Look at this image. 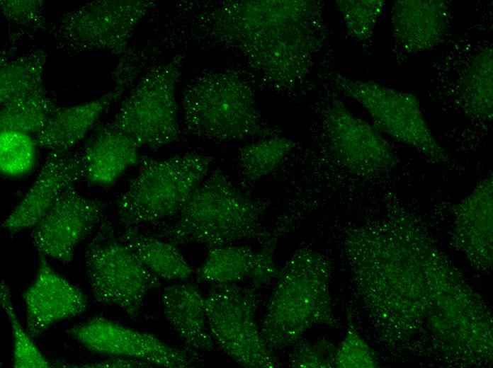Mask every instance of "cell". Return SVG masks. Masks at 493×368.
Returning a JSON list of instances; mask_svg holds the SVG:
<instances>
[{
  "instance_id": "obj_26",
  "label": "cell",
  "mask_w": 493,
  "mask_h": 368,
  "mask_svg": "<svg viewBox=\"0 0 493 368\" xmlns=\"http://www.w3.org/2000/svg\"><path fill=\"white\" fill-rule=\"evenodd\" d=\"M38 144L30 134L14 131H0V171L5 176L19 177L30 173L35 167Z\"/></svg>"
},
{
  "instance_id": "obj_23",
  "label": "cell",
  "mask_w": 493,
  "mask_h": 368,
  "mask_svg": "<svg viewBox=\"0 0 493 368\" xmlns=\"http://www.w3.org/2000/svg\"><path fill=\"white\" fill-rule=\"evenodd\" d=\"M118 236L161 280L183 282L192 276V268L176 245L154 235L140 232L135 227H123Z\"/></svg>"
},
{
  "instance_id": "obj_29",
  "label": "cell",
  "mask_w": 493,
  "mask_h": 368,
  "mask_svg": "<svg viewBox=\"0 0 493 368\" xmlns=\"http://www.w3.org/2000/svg\"><path fill=\"white\" fill-rule=\"evenodd\" d=\"M335 4L349 35L364 42L373 36L385 2L382 0H338Z\"/></svg>"
},
{
  "instance_id": "obj_32",
  "label": "cell",
  "mask_w": 493,
  "mask_h": 368,
  "mask_svg": "<svg viewBox=\"0 0 493 368\" xmlns=\"http://www.w3.org/2000/svg\"><path fill=\"white\" fill-rule=\"evenodd\" d=\"M44 2L39 0H1L0 9L4 17L13 24L27 28L43 23Z\"/></svg>"
},
{
  "instance_id": "obj_24",
  "label": "cell",
  "mask_w": 493,
  "mask_h": 368,
  "mask_svg": "<svg viewBox=\"0 0 493 368\" xmlns=\"http://www.w3.org/2000/svg\"><path fill=\"white\" fill-rule=\"evenodd\" d=\"M47 57L36 50L1 63L0 106L50 98L44 81Z\"/></svg>"
},
{
  "instance_id": "obj_18",
  "label": "cell",
  "mask_w": 493,
  "mask_h": 368,
  "mask_svg": "<svg viewBox=\"0 0 493 368\" xmlns=\"http://www.w3.org/2000/svg\"><path fill=\"white\" fill-rule=\"evenodd\" d=\"M492 174L481 179L455 207L454 241L473 260L492 255Z\"/></svg>"
},
{
  "instance_id": "obj_22",
  "label": "cell",
  "mask_w": 493,
  "mask_h": 368,
  "mask_svg": "<svg viewBox=\"0 0 493 368\" xmlns=\"http://www.w3.org/2000/svg\"><path fill=\"white\" fill-rule=\"evenodd\" d=\"M492 47L475 51L455 79V100L462 113L473 122L489 124L493 117Z\"/></svg>"
},
{
  "instance_id": "obj_14",
  "label": "cell",
  "mask_w": 493,
  "mask_h": 368,
  "mask_svg": "<svg viewBox=\"0 0 493 368\" xmlns=\"http://www.w3.org/2000/svg\"><path fill=\"white\" fill-rule=\"evenodd\" d=\"M84 180L81 151L48 152L35 180L1 227L11 234L33 228L67 188Z\"/></svg>"
},
{
  "instance_id": "obj_25",
  "label": "cell",
  "mask_w": 493,
  "mask_h": 368,
  "mask_svg": "<svg viewBox=\"0 0 493 368\" xmlns=\"http://www.w3.org/2000/svg\"><path fill=\"white\" fill-rule=\"evenodd\" d=\"M295 146L293 139L276 135L240 147L236 153L239 187L248 192V189L273 173Z\"/></svg>"
},
{
  "instance_id": "obj_2",
  "label": "cell",
  "mask_w": 493,
  "mask_h": 368,
  "mask_svg": "<svg viewBox=\"0 0 493 368\" xmlns=\"http://www.w3.org/2000/svg\"><path fill=\"white\" fill-rule=\"evenodd\" d=\"M267 200L237 187L220 168L210 172L173 218L154 227L156 236L175 245L208 249L271 236L263 224Z\"/></svg>"
},
{
  "instance_id": "obj_7",
  "label": "cell",
  "mask_w": 493,
  "mask_h": 368,
  "mask_svg": "<svg viewBox=\"0 0 493 368\" xmlns=\"http://www.w3.org/2000/svg\"><path fill=\"white\" fill-rule=\"evenodd\" d=\"M91 294L103 304L123 310L132 319L140 316L148 293L161 285L150 271L103 219L85 251Z\"/></svg>"
},
{
  "instance_id": "obj_19",
  "label": "cell",
  "mask_w": 493,
  "mask_h": 368,
  "mask_svg": "<svg viewBox=\"0 0 493 368\" xmlns=\"http://www.w3.org/2000/svg\"><path fill=\"white\" fill-rule=\"evenodd\" d=\"M161 304L164 316L186 350L193 354L213 350L205 311V295L191 283L177 282L164 289Z\"/></svg>"
},
{
  "instance_id": "obj_1",
  "label": "cell",
  "mask_w": 493,
  "mask_h": 368,
  "mask_svg": "<svg viewBox=\"0 0 493 368\" xmlns=\"http://www.w3.org/2000/svg\"><path fill=\"white\" fill-rule=\"evenodd\" d=\"M209 21L215 38L239 50L271 83L284 87L307 75L323 28L318 4L301 0L226 1Z\"/></svg>"
},
{
  "instance_id": "obj_30",
  "label": "cell",
  "mask_w": 493,
  "mask_h": 368,
  "mask_svg": "<svg viewBox=\"0 0 493 368\" xmlns=\"http://www.w3.org/2000/svg\"><path fill=\"white\" fill-rule=\"evenodd\" d=\"M288 357V366L293 368L335 367L336 347L329 340L322 338H301L294 345Z\"/></svg>"
},
{
  "instance_id": "obj_5",
  "label": "cell",
  "mask_w": 493,
  "mask_h": 368,
  "mask_svg": "<svg viewBox=\"0 0 493 368\" xmlns=\"http://www.w3.org/2000/svg\"><path fill=\"white\" fill-rule=\"evenodd\" d=\"M212 161L197 152L160 159L141 155L138 173L115 199L118 223L137 228L173 218L209 174Z\"/></svg>"
},
{
  "instance_id": "obj_27",
  "label": "cell",
  "mask_w": 493,
  "mask_h": 368,
  "mask_svg": "<svg viewBox=\"0 0 493 368\" xmlns=\"http://www.w3.org/2000/svg\"><path fill=\"white\" fill-rule=\"evenodd\" d=\"M59 108L50 98L0 106V130H14L36 135Z\"/></svg>"
},
{
  "instance_id": "obj_3",
  "label": "cell",
  "mask_w": 493,
  "mask_h": 368,
  "mask_svg": "<svg viewBox=\"0 0 493 368\" xmlns=\"http://www.w3.org/2000/svg\"><path fill=\"white\" fill-rule=\"evenodd\" d=\"M330 277L328 258L306 247L295 251L279 268L259 323L271 350L292 346L314 327L336 325Z\"/></svg>"
},
{
  "instance_id": "obj_6",
  "label": "cell",
  "mask_w": 493,
  "mask_h": 368,
  "mask_svg": "<svg viewBox=\"0 0 493 368\" xmlns=\"http://www.w3.org/2000/svg\"><path fill=\"white\" fill-rule=\"evenodd\" d=\"M183 55L149 68L121 103L110 127L120 131L140 146L158 150L181 139L182 125L176 87Z\"/></svg>"
},
{
  "instance_id": "obj_10",
  "label": "cell",
  "mask_w": 493,
  "mask_h": 368,
  "mask_svg": "<svg viewBox=\"0 0 493 368\" xmlns=\"http://www.w3.org/2000/svg\"><path fill=\"white\" fill-rule=\"evenodd\" d=\"M155 6L147 0L88 2L62 17L56 35L73 50L105 51L120 57L130 49L137 27Z\"/></svg>"
},
{
  "instance_id": "obj_17",
  "label": "cell",
  "mask_w": 493,
  "mask_h": 368,
  "mask_svg": "<svg viewBox=\"0 0 493 368\" xmlns=\"http://www.w3.org/2000/svg\"><path fill=\"white\" fill-rule=\"evenodd\" d=\"M274 241L270 238L259 251L236 244L208 249L196 272L197 282L222 284L246 280L260 288L276 279L278 273L279 268L273 258Z\"/></svg>"
},
{
  "instance_id": "obj_21",
  "label": "cell",
  "mask_w": 493,
  "mask_h": 368,
  "mask_svg": "<svg viewBox=\"0 0 493 368\" xmlns=\"http://www.w3.org/2000/svg\"><path fill=\"white\" fill-rule=\"evenodd\" d=\"M125 92L114 87L95 100L60 107L43 130L36 134L38 146L48 152L72 150Z\"/></svg>"
},
{
  "instance_id": "obj_20",
  "label": "cell",
  "mask_w": 493,
  "mask_h": 368,
  "mask_svg": "<svg viewBox=\"0 0 493 368\" xmlns=\"http://www.w3.org/2000/svg\"><path fill=\"white\" fill-rule=\"evenodd\" d=\"M140 145L127 134L101 127L81 150L84 180L100 187L113 185L129 168L139 163Z\"/></svg>"
},
{
  "instance_id": "obj_28",
  "label": "cell",
  "mask_w": 493,
  "mask_h": 368,
  "mask_svg": "<svg viewBox=\"0 0 493 368\" xmlns=\"http://www.w3.org/2000/svg\"><path fill=\"white\" fill-rule=\"evenodd\" d=\"M0 303L11 325L13 338V366L15 368H50L53 367L34 344L20 323L12 304L10 289L5 282L0 286Z\"/></svg>"
},
{
  "instance_id": "obj_8",
  "label": "cell",
  "mask_w": 493,
  "mask_h": 368,
  "mask_svg": "<svg viewBox=\"0 0 493 368\" xmlns=\"http://www.w3.org/2000/svg\"><path fill=\"white\" fill-rule=\"evenodd\" d=\"M211 285L205 295V302L215 344L242 367H281L264 340L256 320L259 288L241 283Z\"/></svg>"
},
{
  "instance_id": "obj_12",
  "label": "cell",
  "mask_w": 493,
  "mask_h": 368,
  "mask_svg": "<svg viewBox=\"0 0 493 368\" xmlns=\"http://www.w3.org/2000/svg\"><path fill=\"white\" fill-rule=\"evenodd\" d=\"M107 207L104 200L84 197L74 186L67 188L33 228L34 246L45 256L71 263L79 243L103 220Z\"/></svg>"
},
{
  "instance_id": "obj_13",
  "label": "cell",
  "mask_w": 493,
  "mask_h": 368,
  "mask_svg": "<svg viewBox=\"0 0 493 368\" xmlns=\"http://www.w3.org/2000/svg\"><path fill=\"white\" fill-rule=\"evenodd\" d=\"M67 333L93 352L141 360L157 367H187L198 360L196 355L172 347L153 334L103 317L75 325Z\"/></svg>"
},
{
  "instance_id": "obj_33",
  "label": "cell",
  "mask_w": 493,
  "mask_h": 368,
  "mask_svg": "<svg viewBox=\"0 0 493 368\" xmlns=\"http://www.w3.org/2000/svg\"><path fill=\"white\" fill-rule=\"evenodd\" d=\"M54 365L58 367H80V368H118V367H152L149 362L141 360L125 357H113L106 360L84 364H68L57 362Z\"/></svg>"
},
{
  "instance_id": "obj_31",
  "label": "cell",
  "mask_w": 493,
  "mask_h": 368,
  "mask_svg": "<svg viewBox=\"0 0 493 368\" xmlns=\"http://www.w3.org/2000/svg\"><path fill=\"white\" fill-rule=\"evenodd\" d=\"M336 367H374L375 360L370 347L350 323L345 338L336 347Z\"/></svg>"
},
{
  "instance_id": "obj_11",
  "label": "cell",
  "mask_w": 493,
  "mask_h": 368,
  "mask_svg": "<svg viewBox=\"0 0 493 368\" xmlns=\"http://www.w3.org/2000/svg\"><path fill=\"white\" fill-rule=\"evenodd\" d=\"M331 153L351 174L370 178L393 171L397 160L389 142L372 123L354 115L339 98H332L323 113Z\"/></svg>"
},
{
  "instance_id": "obj_16",
  "label": "cell",
  "mask_w": 493,
  "mask_h": 368,
  "mask_svg": "<svg viewBox=\"0 0 493 368\" xmlns=\"http://www.w3.org/2000/svg\"><path fill=\"white\" fill-rule=\"evenodd\" d=\"M450 4L443 0H400L391 8L395 46L405 56L429 51L445 40L452 22Z\"/></svg>"
},
{
  "instance_id": "obj_15",
  "label": "cell",
  "mask_w": 493,
  "mask_h": 368,
  "mask_svg": "<svg viewBox=\"0 0 493 368\" xmlns=\"http://www.w3.org/2000/svg\"><path fill=\"white\" fill-rule=\"evenodd\" d=\"M42 254L32 284L24 291L26 330L32 338L52 325L79 316L87 309L81 290L57 273Z\"/></svg>"
},
{
  "instance_id": "obj_4",
  "label": "cell",
  "mask_w": 493,
  "mask_h": 368,
  "mask_svg": "<svg viewBox=\"0 0 493 368\" xmlns=\"http://www.w3.org/2000/svg\"><path fill=\"white\" fill-rule=\"evenodd\" d=\"M182 127L213 142L280 135L263 117L250 85L233 71H210L191 80L181 96Z\"/></svg>"
},
{
  "instance_id": "obj_9",
  "label": "cell",
  "mask_w": 493,
  "mask_h": 368,
  "mask_svg": "<svg viewBox=\"0 0 493 368\" xmlns=\"http://www.w3.org/2000/svg\"><path fill=\"white\" fill-rule=\"evenodd\" d=\"M332 83L339 91L364 108L373 125L381 133L412 147L429 163L449 162V156L431 130L415 94L339 73L332 76Z\"/></svg>"
}]
</instances>
